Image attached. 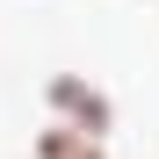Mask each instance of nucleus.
<instances>
[{"mask_svg":"<svg viewBox=\"0 0 159 159\" xmlns=\"http://www.w3.org/2000/svg\"><path fill=\"white\" fill-rule=\"evenodd\" d=\"M36 159H116V152H109V138H87V130H72V123L51 116L36 130Z\"/></svg>","mask_w":159,"mask_h":159,"instance_id":"2","label":"nucleus"},{"mask_svg":"<svg viewBox=\"0 0 159 159\" xmlns=\"http://www.w3.org/2000/svg\"><path fill=\"white\" fill-rule=\"evenodd\" d=\"M43 109L58 123H72V130H87V138H116V101L87 72H51L43 80Z\"/></svg>","mask_w":159,"mask_h":159,"instance_id":"1","label":"nucleus"}]
</instances>
